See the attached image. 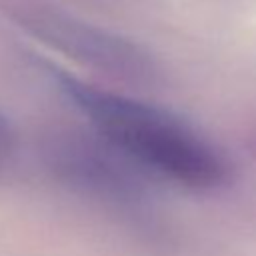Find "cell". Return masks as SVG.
<instances>
[{
    "label": "cell",
    "mask_w": 256,
    "mask_h": 256,
    "mask_svg": "<svg viewBox=\"0 0 256 256\" xmlns=\"http://www.w3.org/2000/svg\"><path fill=\"white\" fill-rule=\"evenodd\" d=\"M16 156V132L8 118L0 114V176L10 168Z\"/></svg>",
    "instance_id": "obj_4"
},
{
    "label": "cell",
    "mask_w": 256,
    "mask_h": 256,
    "mask_svg": "<svg viewBox=\"0 0 256 256\" xmlns=\"http://www.w3.org/2000/svg\"><path fill=\"white\" fill-rule=\"evenodd\" d=\"M50 170L68 186L100 198L128 200L140 194V176L120 152L96 132H64L44 148Z\"/></svg>",
    "instance_id": "obj_3"
},
{
    "label": "cell",
    "mask_w": 256,
    "mask_h": 256,
    "mask_svg": "<svg viewBox=\"0 0 256 256\" xmlns=\"http://www.w3.org/2000/svg\"><path fill=\"white\" fill-rule=\"evenodd\" d=\"M20 20L52 48L102 74L124 82H150L156 76V64L146 50L100 26L44 8L28 10Z\"/></svg>",
    "instance_id": "obj_2"
},
{
    "label": "cell",
    "mask_w": 256,
    "mask_h": 256,
    "mask_svg": "<svg viewBox=\"0 0 256 256\" xmlns=\"http://www.w3.org/2000/svg\"><path fill=\"white\" fill-rule=\"evenodd\" d=\"M58 82L92 132L144 176L188 190H212L228 180L230 166L220 150L166 108L70 76Z\"/></svg>",
    "instance_id": "obj_1"
}]
</instances>
